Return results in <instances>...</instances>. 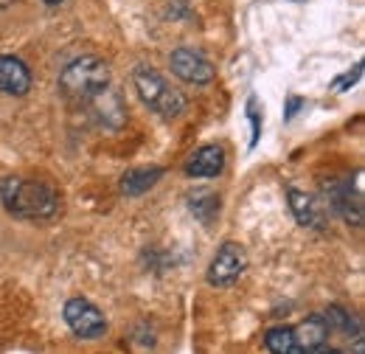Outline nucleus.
Returning <instances> with one entry per match:
<instances>
[{
	"instance_id": "9d476101",
	"label": "nucleus",
	"mask_w": 365,
	"mask_h": 354,
	"mask_svg": "<svg viewBox=\"0 0 365 354\" xmlns=\"http://www.w3.org/2000/svg\"><path fill=\"white\" fill-rule=\"evenodd\" d=\"M329 203L334 206V211H340L346 222L363 225V200L357 191H351L349 183H331L329 188Z\"/></svg>"
},
{
	"instance_id": "9b49d317",
	"label": "nucleus",
	"mask_w": 365,
	"mask_h": 354,
	"mask_svg": "<svg viewBox=\"0 0 365 354\" xmlns=\"http://www.w3.org/2000/svg\"><path fill=\"white\" fill-rule=\"evenodd\" d=\"M287 203H289L295 220L301 222V225H309V228L320 225L318 200H315L312 194H307V191H301V188H287Z\"/></svg>"
},
{
	"instance_id": "f257e3e1",
	"label": "nucleus",
	"mask_w": 365,
	"mask_h": 354,
	"mask_svg": "<svg viewBox=\"0 0 365 354\" xmlns=\"http://www.w3.org/2000/svg\"><path fill=\"white\" fill-rule=\"evenodd\" d=\"M0 200L9 214L23 220H53L59 211V194L43 180H0Z\"/></svg>"
},
{
	"instance_id": "6e6552de",
	"label": "nucleus",
	"mask_w": 365,
	"mask_h": 354,
	"mask_svg": "<svg viewBox=\"0 0 365 354\" xmlns=\"http://www.w3.org/2000/svg\"><path fill=\"white\" fill-rule=\"evenodd\" d=\"M326 338H329V326L318 315H312V318L301 320L298 326H292V343H295L298 354H312L315 349L326 346Z\"/></svg>"
},
{
	"instance_id": "f03ea898",
	"label": "nucleus",
	"mask_w": 365,
	"mask_h": 354,
	"mask_svg": "<svg viewBox=\"0 0 365 354\" xmlns=\"http://www.w3.org/2000/svg\"><path fill=\"white\" fill-rule=\"evenodd\" d=\"M59 90L79 104H91L96 96L110 90V68L98 56H79L59 74Z\"/></svg>"
},
{
	"instance_id": "f8f14e48",
	"label": "nucleus",
	"mask_w": 365,
	"mask_h": 354,
	"mask_svg": "<svg viewBox=\"0 0 365 354\" xmlns=\"http://www.w3.org/2000/svg\"><path fill=\"white\" fill-rule=\"evenodd\" d=\"M163 177V169L160 166H143V169H133L121 177V191L127 197H140L146 194L158 180Z\"/></svg>"
},
{
	"instance_id": "ddd939ff",
	"label": "nucleus",
	"mask_w": 365,
	"mask_h": 354,
	"mask_svg": "<svg viewBox=\"0 0 365 354\" xmlns=\"http://www.w3.org/2000/svg\"><path fill=\"white\" fill-rule=\"evenodd\" d=\"M323 320H326L329 332H346V335L360 338V323H357L346 310H340V307H329L326 315H323Z\"/></svg>"
},
{
	"instance_id": "4468645a",
	"label": "nucleus",
	"mask_w": 365,
	"mask_h": 354,
	"mask_svg": "<svg viewBox=\"0 0 365 354\" xmlns=\"http://www.w3.org/2000/svg\"><path fill=\"white\" fill-rule=\"evenodd\" d=\"M188 208H191L202 222H211L214 214H220V200H217V194H211V191H197V194L188 197Z\"/></svg>"
},
{
	"instance_id": "0eeeda50",
	"label": "nucleus",
	"mask_w": 365,
	"mask_h": 354,
	"mask_svg": "<svg viewBox=\"0 0 365 354\" xmlns=\"http://www.w3.org/2000/svg\"><path fill=\"white\" fill-rule=\"evenodd\" d=\"M31 90V71L17 56H0V93L26 96Z\"/></svg>"
},
{
	"instance_id": "dca6fc26",
	"label": "nucleus",
	"mask_w": 365,
	"mask_h": 354,
	"mask_svg": "<svg viewBox=\"0 0 365 354\" xmlns=\"http://www.w3.org/2000/svg\"><path fill=\"white\" fill-rule=\"evenodd\" d=\"M360 76H363V62H357V65H354V71H349V74H343L340 79H334V90H337V93L349 90L357 79H360Z\"/></svg>"
},
{
	"instance_id": "f3484780",
	"label": "nucleus",
	"mask_w": 365,
	"mask_h": 354,
	"mask_svg": "<svg viewBox=\"0 0 365 354\" xmlns=\"http://www.w3.org/2000/svg\"><path fill=\"white\" fill-rule=\"evenodd\" d=\"M43 3H48V6H59V3H65V0H43Z\"/></svg>"
},
{
	"instance_id": "a211bd4d",
	"label": "nucleus",
	"mask_w": 365,
	"mask_h": 354,
	"mask_svg": "<svg viewBox=\"0 0 365 354\" xmlns=\"http://www.w3.org/2000/svg\"><path fill=\"white\" fill-rule=\"evenodd\" d=\"M14 0H0V9H6V6H11Z\"/></svg>"
},
{
	"instance_id": "423d86ee",
	"label": "nucleus",
	"mask_w": 365,
	"mask_h": 354,
	"mask_svg": "<svg viewBox=\"0 0 365 354\" xmlns=\"http://www.w3.org/2000/svg\"><path fill=\"white\" fill-rule=\"evenodd\" d=\"M169 65H172L175 76L182 79V82H188V85H208L214 79V65L200 51H191V48L172 51Z\"/></svg>"
},
{
	"instance_id": "20e7f679",
	"label": "nucleus",
	"mask_w": 365,
	"mask_h": 354,
	"mask_svg": "<svg viewBox=\"0 0 365 354\" xmlns=\"http://www.w3.org/2000/svg\"><path fill=\"white\" fill-rule=\"evenodd\" d=\"M247 270V253L239 242H225L208 267V284L214 287H230L242 273Z\"/></svg>"
},
{
	"instance_id": "7ed1b4c3",
	"label": "nucleus",
	"mask_w": 365,
	"mask_h": 354,
	"mask_svg": "<svg viewBox=\"0 0 365 354\" xmlns=\"http://www.w3.org/2000/svg\"><path fill=\"white\" fill-rule=\"evenodd\" d=\"M133 85H135L140 101L166 121L180 118L185 107H188V98L182 96V90L169 85V79L155 68H146V65L138 68L135 76H133Z\"/></svg>"
},
{
	"instance_id": "1a4fd4ad",
	"label": "nucleus",
	"mask_w": 365,
	"mask_h": 354,
	"mask_svg": "<svg viewBox=\"0 0 365 354\" xmlns=\"http://www.w3.org/2000/svg\"><path fill=\"white\" fill-rule=\"evenodd\" d=\"M225 169V152L217 143H208L202 149L194 152V158L185 163V175L188 177H217Z\"/></svg>"
},
{
	"instance_id": "2eb2a0df",
	"label": "nucleus",
	"mask_w": 365,
	"mask_h": 354,
	"mask_svg": "<svg viewBox=\"0 0 365 354\" xmlns=\"http://www.w3.org/2000/svg\"><path fill=\"white\" fill-rule=\"evenodd\" d=\"M264 343H267V349L273 354H298L295 352V343H292V326H275V329H270Z\"/></svg>"
},
{
	"instance_id": "39448f33",
	"label": "nucleus",
	"mask_w": 365,
	"mask_h": 354,
	"mask_svg": "<svg viewBox=\"0 0 365 354\" xmlns=\"http://www.w3.org/2000/svg\"><path fill=\"white\" fill-rule=\"evenodd\" d=\"M65 320L79 338H101L107 332V320L101 310L88 298H71L65 304Z\"/></svg>"
}]
</instances>
